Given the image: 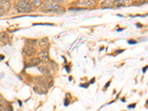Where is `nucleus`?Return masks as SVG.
I'll return each instance as SVG.
<instances>
[{
    "mask_svg": "<svg viewBox=\"0 0 148 111\" xmlns=\"http://www.w3.org/2000/svg\"><path fill=\"white\" fill-rule=\"evenodd\" d=\"M39 58L40 59V61L44 63H46V62H49V57H48V53H47V51H42L41 53L39 55Z\"/></svg>",
    "mask_w": 148,
    "mask_h": 111,
    "instance_id": "obj_7",
    "label": "nucleus"
},
{
    "mask_svg": "<svg viewBox=\"0 0 148 111\" xmlns=\"http://www.w3.org/2000/svg\"><path fill=\"white\" fill-rule=\"evenodd\" d=\"M145 2H147V3H148V0H145Z\"/></svg>",
    "mask_w": 148,
    "mask_h": 111,
    "instance_id": "obj_26",
    "label": "nucleus"
},
{
    "mask_svg": "<svg viewBox=\"0 0 148 111\" xmlns=\"http://www.w3.org/2000/svg\"><path fill=\"white\" fill-rule=\"evenodd\" d=\"M110 84V82H108L106 84V85H105V88H107L109 87V85Z\"/></svg>",
    "mask_w": 148,
    "mask_h": 111,
    "instance_id": "obj_23",
    "label": "nucleus"
},
{
    "mask_svg": "<svg viewBox=\"0 0 148 111\" xmlns=\"http://www.w3.org/2000/svg\"><path fill=\"white\" fill-rule=\"evenodd\" d=\"M128 43L130 45H133V44H135L136 43V41L135 40H133V39H131V40H129L128 41Z\"/></svg>",
    "mask_w": 148,
    "mask_h": 111,
    "instance_id": "obj_17",
    "label": "nucleus"
},
{
    "mask_svg": "<svg viewBox=\"0 0 148 111\" xmlns=\"http://www.w3.org/2000/svg\"><path fill=\"white\" fill-rule=\"evenodd\" d=\"M36 51L35 48L33 46L30 45H25L23 47V53L26 55L27 56H32L36 54Z\"/></svg>",
    "mask_w": 148,
    "mask_h": 111,
    "instance_id": "obj_4",
    "label": "nucleus"
},
{
    "mask_svg": "<svg viewBox=\"0 0 148 111\" xmlns=\"http://www.w3.org/2000/svg\"><path fill=\"white\" fill-rule=\"evenodd\" d=\"M33 89H34V90L36 91V93H39V94H45V93H47V88H46V86L43 85V84H36Z\"/></svg>",
    "mask_w": 148,
    "mask_h": 111,
    "instance_id": "obj_5",
    "label": "nucleus"
},
{
    "mask_svg": "<svg viewBox=\"0 0 148 111\" xmlns=\"http://www.w3.org/2000/svg\"><path fill=\"white\" fill-rule=\"evenodd\" d=\"M16 10L19 13H29L32 11V7L28 2L25 0H21L16 5Z\"/></svg>",
    "mask_w": 148,
    "mask_h": 111,
    "instance_id": "obj_2",
    "label": "nucleus"
},
{
    "mask_svg": "<svg viewBox=\"0 0 148 111\" xmlns=\"http://www.w3.org/2000/svg\"><path fill=\"white\" fill-rule=\"evenodd\" d=\"M26 43L27 45L30 46H35L37 44V40L36 39H28L26 40Z\"/></svg>",
    "mask_w": 148,
    "mask_h": 111,
    "instance_id": "obj_16",
    "label": "nucleus"
},
{
    "mask_svg": "<svg viewBox=\"0 0 148 111\" xmlns=\"http://www.w3.org/2000/svg\"><path fill=\"white\" fill-rule=\"evenodd\" d=\"M9 39L8 35L5 32H2L0 33V42H6Z\"/></svg>",
    "mask_w": 148,
    "mask_h": 111,
    "instance_id": "obj_13",
    "label": "nucleus"
},
{
    "mask_svg": "<svg viewBox=\"0 0 148 111\" xmlns=\"http://www.w3.org/2000/svg\"><path fill=\"white\" fill-rule=\"evenodd\" d=\"M40 47H42L43 51H47V47H49V40L47 38H43L39 42Z\"/></svg>",
    "mask_w": 148,
    "mask_h": 111,
    "instance_id": "obj_10",
    "label": "nucleus"
},
{
    "mask_svg": "<svg viewBox=\"0 0 148 111\" xmlns=\"http://www.w3.org/2000/svg\"><path fill=\"white\" fill-rule=\"evenodd\" d=\"M4 58H5V57H4L3 56H2V55H0V60H2V59H3Z\"/></svg>",
    "mask_w": 148,
    "mask_h": 111,
    "instance_id": "obj_25",
    "label": "nucleus"
},
{
    "mask_svg": "<svg viewBox=\"0 0 148 111\" xmlns=\"http://www.w3.org/2000/svg\"><path fill=\"white\" fill-rule=\"evenodd\" d=\"M0 111H13V108L11 105H7L5 107L2 104H0Z\"/></svg>",
    "mask_w": 148,
    "mask_h": 111,
    "instance_id": "obj_15",
    "label": "nucleus"
},
{
    "mask_svg": "<svg viewBox=\"0 0 148 111\" xmlns=\"http://www.w3.org/2000/svg\"><path fill=\"white\" fill-rule=\"evenodd\" d=\"M28 3L32 7H38L42 5V0H28Z\"/></svg>",
    "mask_w": 148,
    "mask_h": 111,
    "instance_id": "obj_11",
    "label": "nucleus"
},
{
    "mask_svg": "<svg viewBox=\"0 0 148 111\" xmlns=\"http://www.w3.org/2000/svg\"><path fill=\"white\" fill-rule=\"evenodd\" d=\"M135 107V104H132L128 105V108H134Z\"/></svg>",
    "mask_w": 148,
    "mask_h": 111,
    "instance_id": "obj_20",
    "label": "nucleus"
},
{
    "mask_svg": "<svg viewBox=\"0 0 148 111\" xmlns=\"http://www.w3.org/2000/svg\"><path fill=\"white\" fill-rule=\"evenodd\" d=\"M62 0H46L41 5V11L43 12H55L58 13L64 12L63 7L59 6Z\"/></svg>",
    "mask_w": 148,
    "mask_h": 111,
    "instance_id": "obj_1",
    "label": "nucleus"
},
{
    "mask_svg": "<svg viewBox=\"0 0 148 111\" xmlns=\"http://www.w3.org/2000/svg\"><path fill=\"white\" fill-rule=\"evenodd\" d=\"M40 59L39 58H31V60H29L28 63L27 64V67H35V66H38L40 64Z\"/></svg>",
    "mask_w": 148,
    "mask_h": 111,
    "instance_id": "obj_9",
    "label": "nucleus"
},
{
    "mask_svg": "<svg viewBox=\"0 0 148 111\" xmlns=\"http://www.w3.org/2000/svg\"><path fill=\"white\" fill-rule=\"evenodd\" d=\"M81 87H83V88H87L88 87V84H81Z\"/></svg>",
    "mask_w": 148,
    "mask_h": 111,
    "instance_id": "obj_22",
    "label": "nucleus"
},
{
    "mask_svg": "<svg viewBox=\"0 0 148 111\" xmlns=\"http://www.w3.org/2000/svg\"><path fill=\"white\" fill-rule=\"evenodd\" d=\"M147 68H148V65H147L146 67H144V68H143V73H145V72H146V71H147Z\"/></svg>",
    "mask_w": 148,
    "mask_h": 111,
    "instance_id": "obj_21",
    "label": "nucleus"
},
{
    "mask_svg": "<svg viewBox=\"0 0 148 111\" xmlns=\"http://www.w3.org/2000/svg\"><path fill=\"white\" fill-rule=\"evenodd\" d=\"M39 70L42 73H43L44 75H46V76H48L50 75V70L48 69V67H46V66H40L38 67Z\"/></svg>",
    "mask_w": 148,
    "mask_h": 111,
    "instance_id": "obj_12",
    "label": "nucleus"
},
{
    "mask_svg": "<svg viewBox=\"0 0 148 111\" xmlns=\"http://www.w3.org/2000/svg\"><path fill=\"white\" fill-rule=\"evenodd\" d=\"M70 104V101L67 99V98H65V106H67L68 104Z\"/></svg>",
    "mask_w": 148,
    "mask_h": 111,
    "instance_id": "obj_18",
    "label": "nucleus"
},
{
    "mask_svg": "<svg viewBox=\"0 0 148 111\" xmlns=\"http://www.w3.org/2000/svg\"><path fill=\"white\" fill-rule=\"evenodd\" d=\"M0 7L5 12L8 11L11 8V3L8 0H0Z\"/></svg>",
    "mask_w": 148,
    "mask_h": 111,
    "instance_id": "obj_6",
    "label": "nucleus"
},
{
    "mask_svg": "<svg viewBox=\"0 0 148 111\" xmlns=\"http://www.w3.org/2000/svg\"><path fill=\"white\" fill-rule=\"evenodd\" d=\"M130 5V0H114L113 5L116 7H122Z\"/></svg>",
    "mask_w": 148,
    "mask_h": 111,
    "instance_id": "obj_8",
    "label": "nucleus"
},
{
    "mask_svg": "<svg viewBox=\"0 0 148 111\" xmlns=\"http://www.w3.org/2000/svg\"><path fill=\"white\" fill-rule=\"evenodd\" d=\"M4 13H5V11L0 7V17H2V15H4Z\"/></svg>",
    "mask_w": 148,
    "mask_h": 111,
    "instance_id": "obj_19",
    "label": "nucleus"
},
{
    "mask_svg": "<svg viewBox=\"0 0 148 111\" xmlns=\"http://www.w3.org/2000/svg\"><path fill=\"white\" fill-rule=\"evenodd\" d=\"M96 5V0H79L77 5L84 7H93Z\"/></svg>",
    "mask_w": 148,
    "mask_h": 111,
    "instance_id": "obj_3",
    "label": "nucleus"
},
{
    "mask_svg": "<svg viewBox=\"0 0 148 111\" xmlns=\"http://www.w3.org/2000/svg\"><path fill=\"white\" fill-rule=\"evenodd\" d=\"M102 6L104 7H113V2H111V0H105L102 3Z\"/></svg>",
    "mask_w": 148,
    "mask_h": 111,
    "instance_id": "obj_14",
    "label": "nucleus"
},
{
    "mask_svg": "<svg viewBox=\"0 0 148 111\" xmlns=\"http://www.w3.org/2000/svg\"><path fill=\"white\" fill-rule=\"evenodd\" d=\"M94 82H95V78H92V80H90V84H93Z\"/></svg>",
    "mask_w": 148,
    "mask_h": 111,
    "instance_id": "obj_24",
    "label": "nucleus"
},
{
    "mask_svg": "<svg viewBox=\"0 0 148 111\" xmlns=\"http://www.w3.org/2000/svg\"><path fill=\"white\" fill-rule=\"evenodd\" d=\"M147 104H148V100L147 101Z\"/></svg>",
    "mask_w": 148,
    "mask_h": 111,
    "instance_id": "obj_27",
    "label": "nucleus"
}]
</instances>
